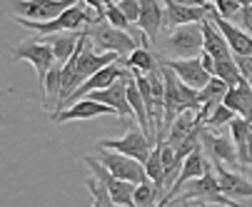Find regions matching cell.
<instances>
[{"instance_id": "6da1fadb", "label": "cell", "mask_w": 252, "mask_h": 207, "mask_svg": "<svg viewBox=\"0 0 252 207\" xmlns=\"http://www.w3.org/2000/svg\"><path fill=\"white\" fill-rule=\"evenodd\" d=\"M162 67V78H165V127L175 122V118L185 110H200V97L197 88L188 85L185 80H180L172 67L160 62Z\"/></svg>"}, {"instance_id": "7a4b0ae2", "label": "cell", "mask_w": 252, "mask_h": 207, "mask_svg": "<svg viewBox=\"0 0 252 207\" xmlns=\"http://www.w3.org/2000/svg\"><path fill=\"white\" fill-rule=\"evenodd\" d=\"M88 10H90L88 3H75L73 8L63 10L53 20H30V18L15 15V23L23 25V28H28V30H32V32H38V35H53V32H58V30H78L83 25L95 23L97 15H90Z\"/></svg>"}, {"instance_id": "3957f363", "label": "cell", "mask_w": 252, "mask_h": 207, "mask_svg": "<svg viewBox=\"0 0 252 207\" xmlns=\"http://www.w3.org/2000/svg\"><path fill=\"white\" fill-rule=\"evenodd\" d=\"M172 202L177 205H188V202H205V205H240L235 202L232 197H227L220 187V180H218V172H215V165L207 167L205 175L190 180V187L183 190L180 195L172 197Z\"/></svg>"}, {"instance_id": "277c9868", "label": "cell", "mask_w": 252, "mask_h": 207, "mask_svg": "<svg viewBox=\"0 0 252 207\" xmlns=\"http://www.w3.org/2000/svg\"><path fill=\"white\" fill-rule=\"evenodd\" d=\"M85 35L93 40L95 48H100V50H115L123 58L130 55L135 48H140L137 40L130 35L127 30H123V28H118L113 23H102V20H95V23L85 25Z\"/></svg>"}, {"instance_id": "5b68a950", "label": "cell", "mask_w": 252, "mask_h": 207, "mask_svg": "<svg viewBox=\"0 0 252 207\" xmlns=\"http://www.w3.org/2000/svg\"><path fill=\"white\" fill-rule=\"evenodd\" d=\"M10 55H13V60H28V62H32V67H35V73H38V83H40V92H43V85H45V78H48V73H50V67L55 65V50H53V45L45 40H40V38H35V40H23V43H18L13 50H10Z\"/></svg>"}, {"instance_id": "8992f818", "label": "cell", "mask_w": 252, "mask_h": 207, "mask_svg": "<svg viewBox=\"0 0 252 207\" xmlns=\"http://www.w3.org/2000/svg\"><path fill=\"white\" fill-rule=\"evenodd\" d=\"M165 50L175 58H197L205 50V35L202 23H185L172 28L170 38L165 43Z\"/></svg>"}, {"instance_id": "52a82bcc", "label": "cell", "mask_w": 252, "mask_h": 207, "mask_svg": "<svg viewBox=\"0 0 252 207\" xmlns=\"http://www.w3.org/2000/svg\"><path fill=\"white\" fill-rule=\"evenodd\" d=\"M97 160L113 172L115 177H123V180H130V182H142V180H148V170H145V162H140L125 152H118V150H107L102 148L97 152Z\"/></svg>"}, {"instance_id": "ba28073f", "label": "cell", "mask_w": 252, "mask_h": 207, "mask_svg": "<svg viewBox=\"0 0 252 207\" xmlns=\"http://www.w3.org/2000/svg\"><path fill=\"white\" fill-rule=\"evenodd\" d=\"M97 148H107V150H118V152H125L140 162H148L153 148H155V140L142 132V127H127V132L118 140H100Z\"/></svg>"}, {"instance_id": "9c48e42d", "label": "cell", "mask_w": 252, "mask_h": 207, "mask_svg": "<svg viewBox=\"0 0 252 207\" xmlns=\"http://www.w3.org/2000/svg\"><path fill=\"white\" fill-rule=\"evenodd\" d=\"M75 3L78 0H10V10L13 15H23L30 20H53Z\"/></svg>"}, {"instance_id": "30bf717a", "label": "cell", "mask_w": 252, "mask_h": 207, "mask_svg": "<svg viewBox=\"0 0 252 207\" xmlns=\"http://www.w3.org/2000/svg\"><path fill=\"white\" fill-rule=\"evenodd\" d=\"M85 165L95 172V175L107 185V190H110V197H113V205H135V182L130 180H123V177H115L110 170H107L97 157H85Z\"/></svg>"}, {"instance_id": "8fae6325", "label": "cell", "mask_w": 252, "mask_h": 207, "mask_svg": "<svg viewBox=\"0 0 252 207\" xmlns=\"http://www.w3.org/2000/svg\"><path fill=\"white\" fill-rule=\"evenodd\" d=\"M200 140H202V148L207 150L210 160H220V162H227V165H232L237 170H247L240 162L237 145H235L232 137H227V135H212L207 125H200Z\"/></svg>"}, {"instance_id": "7c38bea8", "label": "cell", "mask_w": 252, "mask_h": 207, "mask_svg": "<svg viewBox=\"0 0 252 207\" xmlns=\"http://www.w3.org/2000/svg\"><path fill=\"white\" fill-rule=\"evenodd\" d=\"M130 78H132V70H127L123 78H118L110 88L93 90V92H88L85 97H95V100H100V102H107V105L118 113L120 120H127V118L132 115L130 100H127V83H130Z\"/></svg>"}, {"instance_id": "4fadbf2b", "label": "cell", "mask_w": 252, "mask_h": 207, "mask_svg": "<svg viewBox=\"0 0 252 207\" xmlns=\"http://www.w3.org/2000/svg\"><path fill=\"white\" fill-rule=\"evenodd\" d=\"M202 150H205V148H197L195 152H190V155L185 157V162H183V170H180L177 180H175V182H172V187H170V190L162 195L160 205H170L175 195H180V192H183L185 182H190V180H195V177L205 175V172H207V167H212V162L205 157V152H202Z\"/></svg>"}, {"instance_id": "5bb4252c", "label": "cell", "mask_w": 252, "mask_h": 207, "mask_svg": "<svg viewBox=\"0 0 252 207\" xmlns=\"http://www.w3.org/2000/svg\"><path fill=\"white\" fill-rule=\"evenodd\" d=\"M160 62H165L167 67H172V70L177 73L180 80H185L188 85L192 88H205L212 78L210 70H205V65H202V58H160Z\"/></svg>"}, {"instance_id": "9a60e30c", "label": "cell", "mask_w": 252, "mask_h": 207, "mask_svg": "<svg viewBox=\"0 0 252 207\" xmlns=\"http://www.w3.org/2000/svg\"><path fill=\"white\" fill-rule=\"evenodd\" d=\"M207 15L218 23V28L222 30V35L227 38V43L232 48V55H252V35H250L247 30L232 25L230 18H225L218 8H215V3H210V13Z\"/></svg>"}, {"instance_id": "2e32d148", "label": "cell", "mask_w": 252, "mask_h": 207, "mask_svg": "<svg viewBox=\"0 0 252 207\" xmlns=\"http://www.w3.org/2000/svg\"><path fill=\"white\" fill-rule=\"evenodd\" d=\"M127 70H130V67L120 65L118 60H115V62H110V65H105V67H100L97 73H93V75H90V78H88V80H85V83H83V85H80V88H78L73 95L67 97V102L73 105V102H78L80 97H85V95H88V92H93V90L110 88V85H113L118 78H123ZM63 110H65V108H63Z\"/></svg>"}, {"instance_id": "e0dca14e", "label": "cell", "mask_w": 252, "mask_h": 207, "mask_svg": "<svg viewBox=\"0 0 252 207\" xmlns=\"http://www.w3.org/2000/svg\"><path fill=\"white\" fill-rule=\"evenodd\" d=\"M97 115H118L107 102H100L95 97H80L78 102H73L67 110H58L53 113L55 122H70V120H90Z\"/></svg>"}, {"instance_id": "ac0fdd59", "label": "cell", "mask_w": 252, "mask_h": 207, "mask_svg": "<svg viewBox=\"0 0 252 207\" xmlns=\"http://www.w3.org/2000/svg\"><path fill=\"white\" fill-rule=\"evenodd\" d=\"M215 162V172H218V180H220V187L227 197H232L235 202H247L252 200V180H247L245 175H237V172H230L222 167L220 160H212Z\"/></svg>"}, {"instance_id": "d6986e66", "label": "cell", "mask_w": 252, "mask_h": 207, "mask_svg": "<svg viewBox=\"0 0 252 207\" xmlns=\"http://www.w3.org/2000/svg\"><path fill=\"white\" fill-rule=\"evenodd\" d=\"M165 3V23L170 28H177V25H185V23H202L207 18V10H210V3L207 5H185L180 0H162Z\"/></svg>"}, {"instance_id": "ffe728a7", "label": "cell", "mask_w": 252, "mask_h": 207, "mask_svg": "<svg viewBox=\"0 0 252 207\" xmlns=\"http://www.w3.org/2000/svg\"><path fill=\"white\" fill-rule=\"evenodd\" d=\"M165 23V3L160 0H140V18H137V28L145 32L150 40L158 38V32Z\"/></svg>"}, {"instance_id": "44dd1931", "label": "cell", "mask_w": 252, "mask_h": 207, "mask_svg": "<svg viewBox=\"0 0 252 207\" xmlns=\"http://www.w3.org/2000/svg\"><path fill=\"white\" fill-rule=\"evenodd\" d=\"M230 135L237 145V155H240V162L242 167H252V122L242 115H235L232 122H230Z\"/></svg>"}, {"instance_id": "7402d4cb", "label": "cell", "mask_w": 252, "mask_h": 207, "mask_svg": "<svg viewBox=\"0 0 252 207\" xmlns=\"http://www.w3.org/2000/svg\"><path fill=\"white\" fill-rule=\"evenodd\" d=\"M222 102H225L227 108H232L237 115H242V118H247L252 122V85H250L247 78H242L235 88H230L225 92V100Z\"/></svg>"}, {"instance_id": "603a6c76", "label": "cell", "mask_w": 252, "mask_h": 207, "mask_svg": "<svg viewBox=\"0 0 252 207\" xmlns=\"http://www.w3.org/2000/svg\"><path fill=\"white\" fill-rule=\"evenodd\" d=\"M210 13V10H207ZM202 35H205V50L212 55V58H225V55H232V48L227 43V38L222 35V30L218 28L210 15L202 20Z\"/></svg>"}, {"instance_id": "cb8c5ba5", "label": "cell", "mask_w": 252, "mask_h": 207, "mask_svg": "<svg viewBox=\"0 0 252 207\" xmlns=\"http://www.w3.org/2000/svg\"><path fill=\"white\" fill-rule=\"evenodd\" d=\"M48 38V43L53 45V50H55V58H58V62H65L70 55L75 53V48H78V43L83 40V30H63L60 35H45Z\"/></svg>"}, {"instance_id": "d4e9b609", "label": "cell", "mask_w": 252, "mask_h": 207, "mask_svg": "<svg viewBox=\"0 0 252 207\" xmlns=\"http://www.w3.org/2000/svg\"><path fill=\"white\" fill-rule=\"evenodd\" d=\"M120 65H125V67H135V70H142V73H153V70H158L160 67V60L153 55V50H148V43H142V48H135L130 55H125V58H120L118 60Z\"/></svg>"}, {"instance_id": "484cf974", "label": "cell", "mask_w": 252, "mask_h": 207, "mask_svg": "<svg viewBox=\"0 0 252 207\" xmlns=\"http://www.w3.org/2000/svg\"><path fill=\"white\" fill-rule=\"evenodd\" d=\"M162 140H165V137H158V143H155V148H153V152H150V157H148V162H145L148 177L155 182V187H158V192H160V195H165V162H162ZM160 200H162V197H160Z\"/></svg>"}, {"instance_id": "4316f807", "label": "cell", "mask_w": 252, "mask_h": 207, "mask_svg": "<svg viewBox=\"0 0 252 207\" xmlns=\"http://www.w3.org/2000/svg\"><path fill=\"white\" fill-rule=\"evenodd\" d=\"M197 127V120H195V110H185L175 118V122L170 125V132H167V143L172 148H177L180 143L185 140V137Z\"/></svg>"}, {"instance_id": "83f0119b", "label": "cell", "mask_w": 252, "mask_h": 207, "mask_svg": "<svg viewBox=\"0 0 252 207\" xmlns=\"http://www.w3.org/2000/svg\"><path fill=\"white\" fill-rule=\"evenodd\" d=\"M227 90H230V85H227L222 78L212 75V78H210V83H207L205 88H200V92H197V97H200V105L218 108L220 102L225 100V92H227Z\"/></svg>"}, {"instance_id": "f1b7e54d", "label": "cell", "mask_w": 252, "mask_h": 207, "mask_svg": "<svg viewBox=\"0 0 252 207\" xmlns=\"http://www.w3.org/2000/svg\"><path fill=\"white\" fill-rule=\"evenodd\" d=\"M212 75H218V78H222L230 88H235L245 75H242V70L237 67V62H235V55H225V58H215V73Z\"/></svg>"}, {"instance_id": "f546056e", "label": "cell", "mask_w": 252, "mask_h": 207, "mask_svg": "<svg viewBox=\"0 0 252 207\" xmlns=\"http://www.w3.org/2000/svg\"><path fill=\"white\" fill-rule=\"evenodd\" d=\"M60 88H63V65H53L50 73L45 78V85H43V108L48 110L53 97H60Z\"/></svg>"}, {"instance_id": "4dcf8cb0", "label": "cell", "mask_w": 252, "mask_h": 207, "mask_svg": "<svg viewBox=\"0 0 252 207\" xmlns=\"http://www.w3.org/2000/svg\"><path fill=\"white\" fill-rule=\"evenodd\" d=\"M160 192L155 187V182L148 177V180H142L137 182L135 187V207H148V205H160Z\"/></svg>"}, {"instance_id": "1f68e13d", "label": "cell", "mask_w": 252, "mask_h": 207, "mask_svg": "<svg viewBox=\"0 0 252 207\" xmlns=\"http://www.w3.org/2000/svg\"><path fill=\"white\" fill-rule=\"evenodd\" d=\"M85 187L93 192V205L95 207H110L113 205V197H110V190H107V185L95 175L90 180H85Z\"/></svg>"}, {"instance_id": "d6a6232c", "label": "cell", "mask_w": 252, "mask_h": 207, "mask_svg": "<svg viewBox=\"0 0 252 207\" xmlns=\"http://www.w3.org/2000/svg\"><path fill=\"white\" fill-rule=\"evenodd\" d=\"M235 115H237V113H235L232 108H227L225 102H220V105H218V108H215V110L210 113V118H207L202 125H207L210 130H218V127H225V125H230Z\"/></svg>"}, {"instance_id": "836d02e7", "label": "cell", "mask_w": 252, "mask_h": 207, "mask_svg": "<svg viewBox=\"0 0 252 207\" xmlns=\"http://www.w3.org/2000/svg\"><path fill=\"white\" fill-rule=\"evenodd\" d=\"M105 18H107V23H113V25H118V28H123V30H130V18L123 13V8L120 5H115V3H110L105 8Z\"/></svg>"}, {"instance_id": "e575fe53", "label": "cell", "mask_w": 252, "mask_h": 207, "mask_svg": "<svg viewBox=\"0 0 252 207\" xmlns=\"http://www.w3.org/2000/svg\"><path fill=\"white\" fill-rule=\"evenodd\" d=\"M212 3H215V8H218L225 18H230V20L242 10V3H240V0H212Z\"/></svg>"}, {"instance_id": "d590c367", "label": "cell", "mask_w": 252, "mask_h": 207, "mask_svg": "<svg viewBox=\"0 0 252 207\" xmlns=\"http://www.w3.org/2000/svg\"><path fill=\"white\" fill-rule=\"evenodd\" d=\"M118 5H120L123 13L130 18V23H137V18H140V0H120Z\"/></svg>"}, {"instance_id": "8d00e7d4", "label": "cell", "mask_w": 252, "mask_h": 207, "mask_svg": "<svg viewBox=\"0 0 252 207\" xmlns=\"http://www.w3.org/2000/svg\"><path fill=\"white\" fill-rule=\"evenodd\" d=\"M235 20L240 23V28H242V30H247L250 35H252V3H250V5H245V8L235 15Z\"/></svg>"}, {"instance_id": "74e56055", "label": "cell", "mask_w": 252, "mask_h": 207, "mask_svg": "<svg viewBox=\"0 0 252 207\" xmlns=\"http://www.w3.org/2000/svg\"><path fill=\"white\" fill-rule=\"evenodd\" d=\"M235 62L247 80H252V55H235Z\"/></svg>"}, {"instance_id": "f35d334b", "label": "cell", "mask_w": 252, "mask_h": 207, "mask_svg": "<svg viewBox=\"0 0 252 207\" xmlns=\"http://www.w3.org/2000/svg\"><path fill=\"white\" fill-rule=\"evenodd\" d=\"M180 3H185V5H195V8H200V5H207L210 0H180Z\"/></svg>"}, {"instance_id": "ab89813d", "label": "cell", "mask_w": 252, "mask_h": 207, "mask_svg": "<svg viewBox=\"0 0 252 207\" xmlns=\"http://www.w3.org/2000/svg\"><path fill=\"white\" fill-rule=\"evenodd\" d=\"M240 3H242V8H245V5H250V3H252V0H240Z\"/></svg>"}, {"instance_id": "60d3db41", "label": "cell", "mask_w": 252, "mask_h": 207, "mask_svg": "<svg viewBox=\"0 0 252 207\" xmlns=\"http://www.w3.org/2000/svg\"><path fill=\"white\" fill-rule=\"evenodd\" d=\"M250 180H252V172H250Z\"/></svg>"}, {"instance_id": "b9f144b4", "label": "cell", "mask_w": 252, "mask_h": 207, "mask_svg": "<svg viewBox=\"0 0 252 207\" xmlns=\"http://www.w3.org/2000/svg\"><path fill=\"white\" fill-rule=\"evenodd\" d=\"M250 85H252V80H250Z\"/></svg>"}]
</instances>
